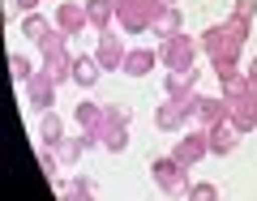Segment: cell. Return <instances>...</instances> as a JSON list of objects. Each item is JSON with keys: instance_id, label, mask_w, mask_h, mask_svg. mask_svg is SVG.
I'll return each instance as SVG.
<instances>
[{"instance_id": "obj_12", "label": "cell", "mask_w": 257, "mask_h": 201, "mask_svg": "<svg viewBox=\"0 0 257 201\" xmlns=\"http://www.w3.org/2000/svg\"><path fill=\"white\" fill-rule=\"evenodd\" d=\"M240 133H244V128H240L236 120L214 124V128H210V154H231V150L240 146Z\"/></svg>"}, {"instance_id": "obj_20", "label": "cell", "mask_w": 257, "mask_h": 201, "mask_svg": "<svg viewBox=\"0 0 257 201\" xmlns=\"http://www.w3.org/2000/svg\"><path fill=\"white\" fill-rule=\"evenodd\" d=\"M73 120H77V128H82V133H99V120H103V107H99V103H77Z\"/></svg>"}, {"instance_id": "obj_8", "label": "cell", "mask_w": 257, "mask_h": 201, "mask_svg": "<svg viewBox=\"0 0 257 201\" xmlns=\"http://www.w3.org/2000/svg\"><path fill=\"white\" fill-rule=\"evenodd\" d=\"M227 103H231V120H236L244 133H248V128H257V86L253 82H248L236 99H227Z\"/></svg>"}, {"instance_id": "obj_9", "label": "cell", "mask_w": 257, "mask_h": 201, "mask_svg": "<svg viewBox=\"0 0 257 201\" xmlns=\"http://www.w3.org/2000/svg\"><path fill=\"white\" fill-rule=\"evenodd\" d=\"M124 56H128V47L120 43V35L103 30V35H99V47H94V60H99L103 69H124Z\"/></svg>"}, {"instance_id": "obj_3", "label": "cell", "mask_w": 257, "mask_h": 201, "mask_svg": "<svg viewBox=\"0 0 257 201\" xmlns=\"http://www.w3.org/2000/svg\"><path fill=\"white\" fill-rule=\"evenodd\" d=\"M99 146L120 154L128 146V111L124 107H103V120H99Z\"/></svg>"}, {"instance_id": "obj_19", "label": "cell", "mask_w": 257, "mask_h": 201, "mask_svg": "<svg viewBox=\"0 0 257 201\" xmlns=\"http://www.w3.org/2000/svg\"><path fill=\"white\" fill-rule=\"evenodd\" d=\"M39 137H43V146H60L64 137V124L56 111H39Z\"/></svg>"}, {"instance_id": "obj_16", "label": "cell", "mask_w": 257, "mask_h": 201, "mask_svg": "<svg viewBox=\"0 0 257 201\" xmlns=\"http://www.w3.org/2000/svg\"><path fill=\"white\" fill-rule=\"evenodd\" d=\"M155 64H159V52H150V47H128V56H124V73H128V77H146Z\"/></svg>"}, {"instance_id": "obj_1", "label": "cell", "mask_w": 257, "mask_h": 201, "mask_svg": "<svg viewBox=\"0 0 257 201\" xmlns=\"http://www.w3.org/2000/svg\"><path fill=\"white\" fill-rule=\"evenodd\" d=\"M248 26H253V22L227 18V22H214V26L202 35V52L210 56L214 73H227V69H240V52H244Z\"/></svg>"}, {"instance_id": "obj_29", "label": "cell", "mask_w": 257, "mask_h": 201, "mask_svg": "<svg viewBox=\"0 0 257 201\" xmlns=\"http://www.w3.org/2000/svg\"><path fill=\"white\" fill-rule=\"evenodd\" d=\"M159 5H163V9H167V5H176V0H159Z\"/></svg>"}, {"instance_id": "obj_26", "label": "cell", "mask_w": 257, "mask_h": 201, "mask_svg": "<svg viewBox=\"0 0 257 201\" xmlns=\"http://www.w3.org/2000/svg\"><path fill=\"white\" fill-rule=\"evenodd\" d=\"M189 197H193V201H210V197H219V188H214V184H193Z\"/></svg>"}, {"instance_id": "obj_22", "label": "cell", "mask_w": 257, "mask_h": 201, "mask_svg": "<svg viewBox=\"0 0 257 201\" xmlns=\"http://www.w3.org/2000/svg\"><path fill=\"white\" fill-rule=\"evenodd\" d=\"M52 26H56V22L39 18V13H26V18H22V35H26V39H35V43H39V39H43Z\"/></svg>"}, {"instance_id": "obj_23", "label": "cell", "mask_w": 257, "mask_h": 201, "mask_svg": "<svg viewBox=\"0 0 257 201\" xmlns=\"http://www.w3.org/2000/svg\"><path fill=\"white\" fill-rule=\"evenodd\" d=\"M9 77H13V82H22V86H26L30 77H35V64H30L26 56H18V52H13V56H9Z\"/></svg>"}, {"instance_id": "obj_6", "label": "cell", "mask_w": 257, "mask_h": 201, "mask_svg": "<svg viewBox=\"0 0 257 201\" xmlns=\"http://www.w3.org/2000/svg\"><path fill=\"white\" fill-rule=\"evenodd\" d=\"M193 60H197V43H193L189 35L163 39V47H159V64H163V69L180 73V69H193Z\"/></svg>"}, {"instance_id": "obj_7", "label": "cell", "mask_w": 257, "mask_h": 201, "mask_svg": "<svg viewBox=\"0 0 257 201\" xmlns=\"http://www.w3.org/2000/svg\"><path fill=\"white\" fill-rule=\"evenodd\" d=\"M56 77L47 73V69H35V77L26 82V99H30V107H39V111H52V103H56Z\"/></svg>"}, {"instance_id": "obj_2", "label": "cell", "mask_w": 257, "mask_h": 201, "mask_svg": "<svg viewBox=\"0 0 257 201\" xmlns=\"http://www.w3.org/2000/svg\"><path fill=\"white\" fill-rule=\"evenodd\" d=\"M159 9H163L159 0H116V26L128 35H142V30L155 26Z\"/></svg>"}, {"instance_id": "obj_18", "label": "cell", "mask_w": 257, "mask_h": 201, "mask_svg": "<svg viewBox=\"0 0 257 201\" xmlns=\"http://www.w3.org/2000/svg\"><path fill=\"white\" fill-rule=\"evenodd\" d=\"M99 77H103V64L94 60V56H77V64H73V82L82 86V90H90Z\"/></svg>"}, {"instance_id": "obj_14", "label": "cell", "mask_w": 257, "mask_h": 201, "mask_svg": "<svg viewBox=\"0 0 257 201\" xmlns=\"http://www.w3.org/2000/svg\"><path fill=\"white\" fill-rule=\"evenodd\" d=\"M197 120H202L206 128H214V124H223V120H231V103H227V94H219V99H206V94H202Z\"/></svg>"}, {"instance_id": "obj_17", "label": "cell", "mask_w": 257, "mask_h": 201, "mask_svg": "<svg viewBox=\"0 0 257 201\" xmlns=\"http://www.w3.org/2000/svg\"><path fill=\"white\" fill-rule=\"evenodd\" d=\"M86 18H90V26L111 30V22H116V0H86Z\"/></svg>"}, {"instance_id": "obj_11", "label": "cell", "mask_w": 257, "mask_h": 201, "mask_svg": "<svg viewBox=\"0 0 257 201\" xmlns=\"http://www.w3.org/2000/svg\"><path fill=\"white\" fill-rule=\"evenodd\" d=\"M56 26H60L64 35H82V30L90 26V18H86V5L60 0V5H56Z\"/></svg>"}, {"instance_id": "obj_21", "label": "cell", "mask_w": 257, "mask_h": 201, "mask_svg": "<svg viewBox=\"0 0 257 201\" xmlns=\"http://www.w3.org/2000/svg\"><path fill=\"white\" fill-rule=\"evenodd\" d=\"M167 94H189L197 86V69H180V73H167Z\"/></svg>"}, {"instance_id": "obj_13", "label": "cell", "mask_w": 257, "mask_h": 201, "mask_svg": "<svg viewBox=\"0 0 257 201\" xmlns=\"http://www.w3.org/2000/svg\"><path fill=\"white\" fill-rule=\"evenodd\" d=\"M73 64H77V56L69 52V47H60V52H47V56H43V69L56 77V82H73Z\"/></svg>"}, {"instance_id": "obj_15", "label": "cell", "mask_w": 257, "mask_h": 201, "mask_svg": "<svg viewBox=\"0 0 257 201\" xmlns=\"http://www.w3.org/2000/svg\"><path fill=\"white\" fill-rule=\"evenodd\" d=\"M150 35H159V39H176V35H184V18H180V9H176V5L159 9V18H155V26H150Z\"/></svg>"}, {"instance_id": "obj_25", "label": "cell", "mask_w": 257, "mask_h": 201, "mask_svg": "<svg viewBox=\"0 0 257 201\" xmlns=\"http://www.w3.org/2000/svg\"><path fill=\"white\" fill-rule=\"evenodd\" d=\"M231 18H240V22H253V18H257V0H236Z\"/></svg>"}, {"instance_id": "obj_10", "label": "cell", "mask_w": 257, "mask_h": 201, "mask_svg": "<svg viewBox=\"0 0 257 201\" xmlns=\"http://www.w3.org/2000/svg\"><path fill=\"white\" fill-rule=\"evenodd\" d=\"M189 120H193V116L184 111V103H180V99H172V94H167V103H159V111H155V124L163 128V133H180Z\"/></svg>"}, {"instance_id": "obj_28", "label": "cell", "mask_w": 257, "mask_h": 201, "mask_svg": "<svg viewBox=\"0 0 257 201\" xmlns=\"http://www.w3.org/2000/svg\"><path fill=\"white\" fill-rule=\"evenodd\" d=\"M244 73H248V82L257 86V56H253V60H248V69H244Z\"/></svg>"}, {"instance_id": "obj_24", "label": "cell", "mask_w": 257, "mask_h": 201, "mask_svg": "<svg viewBox=\"0 0 257 201\" xmlns=\"http://www.w3.org/2000/svg\"><path fill=\"white\" fill-rule=\"evenodd\" d=\"M60 192H64V197H69V201H86V197H94V184L77 175V180H69V184H64Z\"/></svg>"}, {"instance_id": "obj_5", "label": "cell", "mask_w": 257, "mask_h": 201, "mask_svg": "<svg viewBox=\"0 0 257 201\" xmlns=\"http://www.w3.org/2000/svg\"><path fill=\"white\" fill-rule=\"evenodd\" d=\"M206 154H210V128H189V133H180V137H176V150H172L176 163L197 167Z\"/></svg>"}, {"instance_id": "obj_27", "label": "cell", "mask_w": 257, "mask_h": 201, "mask_svg": "<svg viewBox=\"0 0 257 201\" xmlns=\"http://www.w3.org/2000/svg\"><path fill=\"white\" fill-rule=\"evenodd\" d=\"M13 5H18L22 13H35V9H39V0H13Z\"/></svg>"}, {"instance_id": "obj_4", "label": "cell", "mask_w": 257, "mask_h": 201, "mask_svg": "<svg viewBox=\"0 0 257 201\" xmlns=\"http://www.w3.org/2000/svg\"><path fill=\"white\" fill-rule=\"evenodd\" d=\"M184 171H189V167L176 163L172 154H167V158H155V167H150L155 184L167 192V197H189V175H184Z\"/></svg>"}]
</instances>
